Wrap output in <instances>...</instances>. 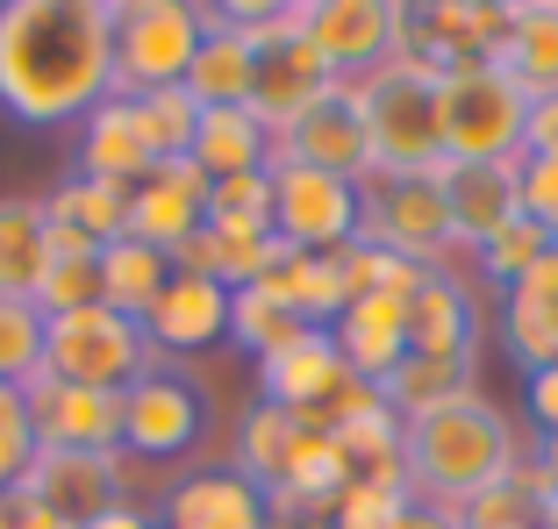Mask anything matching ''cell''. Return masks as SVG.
<instances>
[{
    "mask_svg": "<svg viewBox=\"0 0 558 529\" xmlns=\"http://www.w3.org/2000/svg\"><path fill=\"white\" fill-rule=\"evenodd\" d=\"M523 408H530V430L537 436H558V365L523 372Z\"/></svg>",
    "mask_w": 558,
    "mask_h": 529,
    "instance_id": "40",
    "label": "cell"
},
{
    "mask_svg": "<svg viewBox=\"0 0 558 529\" xmlns=\"http://www.w3.org/2000/svg\"><path fill=\"white\" fill-rule=\"evenodd\" d=\"M523 158H558V94L530 100V122H523Z\"/></svg>",
    "mask_w": 558,
    "mask_h": 529,
    "instance_id": "41",
    "label": "cell"
},
{
    "mask_svg": "<svg viewBox=\"0 0 558 529\" xmlns=\"http://www.w3.org/2000/svg\"><path fill=\"white\" fill-rule=\"evenodd\" d=\"M158 344L144 336L136 315L116 308H72V315H44V372L65 386H100V394H122L144 372H158Z\"/></svg>",
    "mask_w": 558,
    "mask_h": 529,
    "instance_id": "4",
    "label": "cell"
},
{
    "mask_svg": "<svg viewBox=\"0 0 558 529\" xmlns=\"http://www.w3.org/2000/svg\"><path fill=\"white\" fill-rule=\"evenodd\" d=\"M530 436L509 422V408H494L487 394H465L437 415H415L401 422V458H409L415 501H437V508L459 515L480 487H501L523 465Z\"/></svg>",
    "mask_w": 558,
    "mask_h": 529,
    "instance_id": "2",
    "label": "cell"
},
{
    "mask_svg": "<svg viewBox=\"0 0 558 529\" xmlns=\"http://www.w3.org/2000/svg\"><path fill=\"white\" fill-rule=\"evenodd\" d=\"M401 15L395 0H301V36L329 79H373L401 44Z\"/></svg>",
    "mask_w": 558,
    "mask_h": 529,
    "instance_id": "10",
    "label": "cell"
},
{
    "mask_svg": "<svg viewBox=\"0 0 558 529\" xmlns=\"http://www.w3.org/2000/svg\"><path fill=\"white\" fill-rule=\"evenodd\" d=\"M208 8L194 0H116V94H165L186 86Z\"/></svg>",
    "mask_w": 558,
    "mask_h": 529,
    "instance_id": "5",
    "label": "cell"
},
{
    "mask_svg": "<svg viewBox=\"0 0 558 529\" xmlns=\"http://www.w3.org/2000/svg\"><path fill=\"white\" fill-rule=\"evenodd\" d=\"M50 264V222L44 200H0V294L29 300Z\"/></svg>",
    "mask_w": 558,
    "mask_h": 529,
    "instance_id": "31",
    "label": "cell"
},
{
    "mask_svg": "<svg viewBox=\"0 0 558 529\" xmlns=\"http://www.w3.org/2000/svg\"><path fill=\"white\" fill-rule=\"evenodd\" d=\"M365 108V136H373V172H437V79L409 65H379L373 79H351Z\"/></svg>",
    "mask_w": 558,
    "mask_h": 529,
    "instance_id": "7",
    "label": "cell"
},
{
    "mask_svg": "<svg viewBox=\"0 0 558 529\" xmlns=\"http://www.w3.org/2000/svg\"><path fill=\"white\" fill-rule=\"evenodd\" d=\"M515 529H537V522H515Z\"/></svg>",
    "mask_w": 558,
    "mask_h": 529,
    "instance_id": "49",
    "label": "cell"
},
{
    "mask_svg": "<svg viewBox=\"0 0 558 529\" xmlns=\"http://www.w3.org/2000/svg\"><path fill=\"white\" fill-rule=\"evenodd\" d=\"M315 430V415H287V408H272V401H251L244 408V422H236V444H230V465L244 472L251 487H272L279 472H287V458L301 451V436Z\"/></svg>",
    "mask_w": 558,
    "mask_h": 529,
    "instance_id": "27",
    "label": "cell"
},
{
    "mask_svg": "<svg viewBox=\"0 0 558 529\" xmlns=\"http://www.w3.org/2000/svg\"><path fill=\"white\" fill-rule=\"evenodd\" d=\"M365 244L395 250L409 264H451V216H444L437 172H373L365 180Z\"/></svg>",
    "mask_w": 558,
    "mask_h": 529,
    "instance_id": "8",
    "label": "cell"
},
{
    "mask_svg": "<svg viewBox=\"0 0 558 529\" xmlns=\"http://www.w3.org/2000/svg\"><path fill=\"white\" fill-rule=\"evenodd\" d=\"M15 501H36V508L65 515V522H94L116 501H130V472H122V451H58L36 444L29 472H22Z\"/></svg>",
    "mask_w": 558,
    "mask_h": 529,
    "instance_id": "11",
    "label": "cell"
},
{
    "mask_svg": "<svg viewBox=\"0 0 558 529\" xmlns=\"http://www.w3.org/2000/svg\"><path fill=\"white\" fill-rule=\"evenodd\" d=\"M201 230H208V172H201L194 158H165L130 194V236L172 258V250Z\"/></svg>",
    "mask_w": 558,
    "mask_h": 529,
    "instance_id": "18",
    "label": "cell"
},
{
    "mask_svg": "<svg viewBox=\"0 0 558 529\" xmlns=\"http://www.w3.org/2000/svg\"><path fill=\"white\" fill-rule=\"evenodd\" d=\"M301 330H308V322H301L294 308H279L265 286H244V294H230V344L251 350V365L272 358L279 344H294Z\"/></svg>",
    "mask_w": 558,
    "mask_h": 529,
    "instance_id": "34",
    "label": "cell"
},
{
    "mask_svg": "<svg viewBox=\"0 0 558 529\" xmlns=\"http://www.w3.org/2000/svg\"><path fill=\"white\" fill-rule=\"evenodd\" d=\"M344 386H351V365L329 330H301L294 344H279L272 358H258V401H272L287 415H323Z\"/></svg>",
    "mask_w": 558,
    "mask_h": 529,
    "instance_id": "17",
    "label": "cell"
},
{
    "mask_svg": "<svg viewBox=\"0 0 558 529\" xmlns=\"http://www.w3.org/2000/svg\"><path fill=\"white\" fill-rule=\"evenodd\" d=\"M144 336L158 344V358H186V350L222 344L230 336V286L201 280V272H172L144 315Z\"/></svg>",
    "mask_w": 558,
    "mask_h": 529,
    "instance_id": "21",
    "label": "cell"
},
{
    "mask_svg": "<svg viewBox=\"0 0 558 529\" xmlns=\"http://www.w3.org/2000/svg\"><path fill=\"white\" fill-rule=\"evenodd\" d=\"M379 394H387V408H395L401 422L437 415V408H451V401L480 394V358H429V350H409V358L379 380Z\"/></svg>",
    "mask_w": 558,
    "mask_h": 529,
    "instance_id": "26",
    "label": "cell"
},
{
    "mask_svg": "<svg viewBox=\"0 0 558 529\" xmlns=\"http://www.w3.org/2000/svg\"><path fill=\"white\" fill-rule=\"evenodd\" d=\"M80 529H158V508H144V501H116L108 515H94V522Z\"/></svg>",
    "mask_w": 558,
    "mask_h": 529,
    "instance_id": "42",
    "label": "cell"
},
{
    "mask_svg": "<svg viewBox=\"0 0 558 529\" xmlns=\"http://www.w3.org/2000/svg\"><path fill=\"white\" fill-rule=\"evenodd\" d=\"M272 158H301V165H323V172H344V180H373V136H365V108H359V86L337 79L323 100L294 130L279 136Z\"/></svg>",
    "mask_w": 558,
    "mask_h": 529,
    "instance_id": "15",
    "label": "cell"
},
{
    "mask_svg": "<svg viewBox=\"0 0 558 529\" xmlns=\"http://www.w3.org/2000/svg\"><path fill=\"white\" fill-rule=\"evenodd\" d=\"M523 458H530V465L544 472V480L558 487V436H530V451H523Z\"/></svg>",
    "mask_w": 558,
    "mask_h": 529,
    "instance_id": "45",
    "label": "cell"
},
{
    "mask_svg": "<svg viewBox=\"0 0 558 529\" xmlns=\"http://www.w3.org/2000/svg\"><path fill=\"white\" fill-rule=\"evenodd\" d=\"M395 529H465L451 508H437V501H409V508L395 515Z\"/></svg>",
    "mask_w": 558,
    "mask_h": 529,
    "instance_id": "43",
    "label": "cell"
},
{
    "mask_svg": "<svg viewBox=\"0 0 558 529\" xmlns=\"http://www.w3.org/2000/svg\"><path fill=\"white\" fill-rule=\"evenodd\" d=\"M515 194H523V216L558 244V158H523V180H515Z\"/></svg>",
    "mask_w": 558,
    "mask_h": 529,
    "instance_id": "39",
    "label": "cell"
},
{
    "mask_svg": "<svg viewBox=\"0 0 558 529\" xmlns=\"http://www.w3.org/2000/svg\"><path fill=\"white\" fill-rule=\"evenodd\" d=\"M523 122H530V94L494 65H451L437 79V144L444 165H494V158H523Z\"/></svg>",
    "mask_w": 558,
    "mask_h": 529,
    "instance_id": "3",
    "label": "cell"
},
{
    "mask_svg": "<svg viewBox=\"0 0 558 529\" xmlns=\"http://www.w3.org/2000/svg\"><path fill=\"white\" fill-rule=\"evenodd\" d=\"M494 65L509 72L530 100L558 94V0H515V29Z\"/></svg>",
    "mask_w": 558,
    "mask_h": 529,
    "instance_id": "29",
    "label": "cell"
},
{
    "mask_svg": "<svg viewBox=\"0 0 558 529\" xmlns=\"http://www.w3.org/2000/svg\"><path fill=\"white\" fill-rule=\"evenodd\" d=\"M8 501H15V494H8ZM15 529H80V522H65V515L36 508V501H15Z\"/></svg>",
    "mask_w": 558,
    "mask_h": 529,
    "instance_id": "44",
    "label": "cell"
},
{
    "mask_svg": "<svg viewBox=\"0 0 558 529\" xmlns=\"http://www.w3.org/2000/svg\"><path fill=\"white\" fill-rule=\"evenodd\" d=\"M0 529H15V501L8 494H0Z\"/></svg>",
    "mask_w": 558,
    "mask_h": 529,
    "instance_id": "47",
    "label": "cell"
},
{
    "mask_svg": "<svg viewBox=\"0 0 558 529\" xmlns=\"http://www.w3.org/2000/svg\"><path fill=\"white\" fill-rule=\"evenodd\" d=\"M208 436V394H201L194 372L180 365H158L136 386H122V451L150 465H180L201 451Z\"/></svg>",
    "mask_w": 558,
    "mask_h": 529,
    "instance_id": "9",
    "label": "cell"
},
{
    "mask_svg": "<svg viewBox=\"0 0 558 529\" xmlns=\"http://www.w3.org/2000/svg\"><path fill=\"white\" fill-rule=\"evenodd\" d=\"M72 136H80V158H72V172H86V180H108V186H130V194H136V186L158 172V158H150L144 136H136L130 94H108Z\"/></svg>",
    "mask_w": 558,
    "mask_h": 529,
    "instance_id": "23",
    "label": "cell"
},
{
    "mask_svg": "<svg viewBox=\"0 0 558 529\" xmlns=\"http://www.w3.org/2000/svg\"><path fill=\"white\" fill-rule=\"evenodd\" d=\"M251 86H258V50L244 29H230L222 8H208V36H201L194 65H186V94L201 108H251Z\"/></svg>",
    "mask_w": 558,
    "mask_h": 529,
    "instance_id": "24",
    "label": "cell"
},
{
    "mask_svg": "<svg viewBox=\"0 0 558 529\" xmlns=\"http://www.w3.org/2000/svg\"><path fill=\"white\" fill-rule=\"evenodd\" d=\"M272 236L294 250H344L365 236V186L344 172L301 165V158H272Z\"/></svg>",
    "mask_w": 558,
    "mask_h": 529,
    "instance_id": "6",
    "label": "cell"
},
{
    "mask_svg": "<svg viewBox=\"0 0 558 529\" xmlns=\"http://www.w3.org/2000/svg\"><path fill=\"white\" fill-rule=\"evenodd\" d=\"M136 108V136H144L150 158H194V130H201V100L186 86H165V94H130Z\"/></svg>",
    "mask_w": 558,
    "mask_h": 529,
    "instance_id": "32",
    "label": "cell"
},
{
    "mask_svg": "<svg viewBox=\"0 0 558 529\" xmlns=\"http://www.w3.org/2000/svg\"><path fill=\"white\" fill-rule=\"evenodd\" d=\"M265 494L236 472L230 458L186 465L180 480L158 494V529H265Z\"/></svg>",
    "mask_w": 558,
    "mask_h": 529,
    "instance_id": "14",
    "label": "cell"
},
{
    "mask_svg": "<svg viewBox=\"0 0 558 529\" xmlns=\"http://www.w3.org/2000/svg\"><path fill=\"white\" fill-rule=\"evenodd\" d=\"M415 501V487L409 480H365V472H351L344 480V494H337V508L323 515V522H337V529H395V515Z\"/></svg>",
    "mask_w": 558,
    "mask_h": 529,
    "instance_id": "37",
    "label": "cell"
},
{
    "mask_svg": "<svg viewBox=\"0 0 558 529\" xmlns=\"http://www.w3.org/2000/svg\"><path fill=\"white\" fill-rule=\"evenodd\" d=\"M36 308L44 315H72V308H100V258H50L36 280Z\"/></svg>",
    "mask_w": 558,
    "mask_h": 529,
    "instance_id": "38",
    "label": "cell"
},
{
    "mask_svg": "<svg viewBox=\"0 0 558 529\" xmlns=\"http://www.w3.org/2000/svg\"><path fill=\"white\" fill-rule=\"evenodd\" d=\"M165 280H172V258L150 250V244H136V236H122V244L100 250V308L136 315V322H144L150 300L165 294Z\"/></svg>",
    "mask_w": 558,
    "mask_h": 529,
    "instance_id": "30",
    "label": "cell"
},
{
    "mask_svg": "<svg viewBox=\"0 0 558 529\" xmlns=\"http://www.w3.org/2000/svg\"><path fill=\"white\" fill-rule=\"evenodd\" d=\"M279 136L265 130L251 108H201V130H194V165L215 180H236V172H265L272 165Z\"/></svg>",
    "mask_w": 558,
    "mask_h": 529,
    "instance_id": "25",
    "label": "cell"
},
{
    "mask_svg": "<svg viewBox=\"0 0 558 529\" xmlns=\"http://www.w3.org/2000/svg\"><path fill=\"white\" fill-rule=\"evenodd\" d=\"M116 94V0H0V115L80 130Z\"/></svg>",
    "mask_w": 558,
    "mask_h": 529,
    "instance_id": "1",
    "label": "cell"
},
{
    "mask_svg": "<svg viewBox=\"0 0 558 529\" xmlns=\"http://www.w3.org/2000/svg\"><path fill=\"white\" fill-rule=\"evenodd\" d=\"M494 336L523 372L558 365V244L530 264L509 294H494Z\"/></svg>",
    "mask_w": 558,
    "mask_h": 529,
    "instance_id": "19",
    "label": "cell"
},
{
    "mask_svg": "<svg viewBox=\"0 0 558 529\" xmlns=\"http://www.w3.org/2000/svg\"><path fill=\"white\" fill-rule=\"evenodd\" d=\"M329 336H337V350H344L351 380L379 386L415 350V336H409V300H401V294H359L344 315H337V322H329Z\"/></svg>",
    "mask_w": 558,
    "mask_h": 529,
    "instance_id": "22",
    "label": "cell"
},
{
    "mask_svg": "<svg viewBox=\"0 0 558 529\" xmlns=\"http://www.w3.org/2000/svg\"><path fill=\"white\" fill-rule=\"evenodd\" d=\"M329 65L308 50V36H272V44H258V86H251V115L265 122L272 136H287L301 115H308L315 100L329 94Z\"/></svg>",
    "mask_w": 558,
    "mask_h": 529,
    "instance_id": "20",
    "label": "cell"
},
{
    "mask_svg": "<svg viewBox=\"0 0 558 529\" xmlns=\"http://www.w3.org/2000/svg\"><path fill=\"white\" fill-rule=\"evenodd\" d=\"M44 372V308L0 294V386H29Z\"/></svg>",
    "mask_w": 558,
    "mask_h": 529,
    "instance_id": "35",
    "label": "cell"
},
{
    "mask_svg": "<svg viewBox=\"0 0 558 529\" xmlns=\"http://www.w3.org/2000/svg\"><path fill=\"white\" fill-rule=\"evenodd\" d=\"M544 250H551V236H544L530 216H515L509 230L494 236V244H480L465 264H473V286H480V294H509V286L523 280V272L544 258Z\"/></svg>",
    "mask_w": 558,
    "mask_h": 529,
    "instance_id": "33",
    "label": "cell"
},
{
    "mask_svg": "<svg viewBox=\"0 0 558 529\" xmlns=\"http://www.w3.org/2000/svg\"><path fill=\"white\" fill-rule=\"evenodd\" d=\"M22 408H29V436L58 451H122V394H100V386H65L36 372L22 386Z\"/></svg>",
    "mask_w": 558,
    "mask_h": 529,
    "instance_id": "13",
    "label": "cell"
},
{
    "mask_svg": "<svg viewBox=\"0 0 558 529\" xmlns=\"http://www.w3.org/2000/svg\"><path fill=\"white\" fill-rule=\"evenodd\" d=\"M487 330H494V308H487V294L473 286V272L437 264V272L415 286V300H409L415 350H429V358H480Z\"/></svg>",
    "mask_w": 558,
    "mask_h": 529,
    "instance_id": "12",
    "label": "cell"
},
{
    "mask_svg": "<svg viewBox=\"0 0 558 529\" xmlns=\"http://www.w3.org/2000/svg\"><path fill=\"white\" fill-rule=\"evenodd\" d=\"M308 529H337V522H308Z\"/></svg>",
    "mask_w": 558,
    "mask_h": 529,
    "instance_id": "48",
    "label": "cell"
},
{
    "mask_svg": "<svg viewBox=\"0 0 558 529\" xmlns=\"http://www.w3.org/2000/svg\"><path fill=\"white\" fill-rule=\"evenodd\" d=\"M437 180H444V216H451V250H459V258H473L480 244H494V236L523 216V194H515L523 158H494V165H437Z\"/></svg>",
    "mask_w": 558,
    "mask_h": 529,
    "instance_id": "16",
    "label": "cell"
},
{
    "mask_svg": "<svg viewBox=\"0 0 558 529\" xmlns=\"http://www.w3.org/2000/svg\"><path fill=\"white\" fill-rule=\"evenodd\" d=\"M44 216L58 230H80L94 250L122 244L130 236V186H108V180H86V172H65V180L50 186Z\"/></svg>",
    "mask_w": 558,
    "mask_h": 529,
    "instance_id": "28",
    "label": "cell"
},
{
    "mask_svg": "<svg viewBox=\"0 0 558 529\" xmlns=\"http://www.w3.org/2000/svg\"><path fill=\"white\" fill-rule=\"evenodd\" d=\"M208 230H272V172H236L208 186Z\"/></svg>",
    "mask_w": 558,
    "mask_h": 529,
    "instance_id": "36",
    "label": "cell"
},
{
    "mask_svg": "<svg viewBox=\"0 0 558 529\" xmlns=\"http://www.w3.org/2000/svg\"><path fill=\"white\" fill-rule=\"evenodd\" d=\"M537 529H558V487L551 480L537 487Z\"/></svg>",
    "mask_w": 558,
    "mask_h": 529,
    "instance_id": "46",
    "label": "cell"
}]
</instances>
